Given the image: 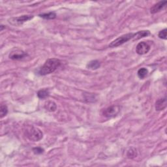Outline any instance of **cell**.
<instances>
[{
	"label": "cell",
	"mask_w": 167,
	"mask_h": 167,
	"mask_svg": "<svg viewBox=\"0 0 167 167\" xmlns=\"http://www.w3.org/2000/svg\"><path fill=\"white\" fill-rule=\"evenodd\" d=\"M33 151L35 154H41L43 153L44 150L42 149L41 147H35V148L33 149Z\"/></svg>",
	"instance_id": "obj_19"
},
{
	"label": "cell",
	"mask_w": 167,
	"mask_h": 167,
	"mask_svg": "<svg viewBox=\"0 0 167 167\" xmlns=\"http://www.w3.org/2000/svg\"><path fill=\"white\" fill-rule=\"evenodd\" d=\"M61 64H62V62L58 59H48L44 63V65L41 67L39 71V74L41 76H45L54 73L61 65Z\"/></svg>",
	"instance_id": "obj_1"
},
{
	"label": "cell",
	"mask_w": 167,
	"mask_h": 167,
	"mask_svg": "<svg viewBox=\"0 0 167 167\" xmlns=\"http://www.w3.org/2000/svg\"><path fill=\"white\" fill-rule=\"evenodd\" d=\"M147 73H148V71H147V69L144 67H142V68H141V69H140L137 72L138 77L140 79H144L146 77H147Z\"/></svg>",
	"instance_id": "obj_15"
},
{
	"label": "cell",
	"mask_w": 167,
	"mask_h": 167,
	"mask_svg": "<svg viewBox=\"0 0 167 167\" xmlns=\"http://www.w3.org/2000/svg\"><path fill=\"white\" fill-rule=\"evenodd\" d=\"M166 3V1H161L157 3L156 4H155L153 7H151V8L150 9V13L151 14H155L160 12V11H162L165 8Z\"/></svg>",
	"instance_id": "obj_7"
},
{
	"label": "cell",
	"mask_w": 167,
	"mask_h": 167,
	"mask_svg": "<svg viewBox=\"0 0 167 167\" xmlns=\"http://www.w3.org/2000/svg\"><path fill=\"white\" fill-rule=\"evenodd\" d=\"M134 35V33H129L127 34H124V35L119 37L117 38L116 39L111 42V43L109 44V47L111 48H115L119 46H121L123 44L127 43L129 41L132 39Z\"/></svg>",
	"instance_id": "obj_3"
},
{
	"label": "cell",
	"mask_w": 167,
	"mask_h": 167,
	"mask_svg": "<svg viewBox=\"0 0 167 167\" xmlns=\"http://www.w3.org/2000/svg\"><path fill=\"white\" fill-rule=\"evenodd\" d=\"M26 136L32 141L38 142L43 137V134L39 129L32 127H28L25 131Z\"/></svg>",
	"instance_id": "obj_2"
},
{
	"label": "cell",
	"mask_w": 167,
	"mask_h": 167,
	"mask_svg": "<svg viewBox=\"0 0 167 167\" xmlns=\"http://www.w3.org/2000/svg\"><path fill=\"white\" fill-rule=\"evenodd\" d=\"M49 95H50V92L47 89H43L39 90L37 92V96L41 99H44L47 98Z\"/></svg>",
	"instance_id": "obj_13"
},
{
	"label": "cell",
	"mask_w": 167,
	"mask_h": 167,
	"mask_svg": "<svg viewBox=\"0 0 167 167\" xmlns=\"http://www.w3.org/2000/svg\"><path fill=\"white\" fill-rule=\"evenodd\" d=\"M7 113H8V108H7V107L5 105H1V108H0V117L1 118H3V117L5 116Z\"/></svg>",
	"instance_id": "obj_16"
},
{
	"label": "cell",
	"mask_w": 167,
	"mask_h": 167,
	"mask_svg": "<svg viewBox=\"0 0 167 167\" xmlns=\"http://www.w3.org/2000/svg\"><path fill=\"white\" fill-rule=\"evenodd\" d=\"M150 35V32L148 31V30H142V31H139L136 33H134L132 40L137 41L140 39H142V38L149 36Z\"/></svg>",
	"instance_id": "obj_10"
},
{
	"label": "cell",
	"mask_w": 167,
	"mask_h": 167,
	"mask_svg": "<svg viewBox=\"0 0 167 167\" xmlns=\"http://www.w3.org/2000/svg\"><path fill=\"white\" fill-rule=\"evenodd\" d=\"M121 107L118 105H112L107 108H105L102 111V115L108 118L115 117L121 111Z\"/></svg>",
	"instance_id": "obj_5"
},
{
	"label": "cell",
	"mask_w": 167,
	"mask_h": 167,
	"mask_svg": "<svg viewBox=\"0 0 167 167\" xmlns=\"http://www.w3.org/2000/svg\"><path fill=\"white\" fill-rule=\"evenodd\" d=\"M166 32H167V29L166 28L161 30V31L159 32V33L158 34V37L160 38V39L166 40Z\"/></svg>",
	"instance_id": "obj_18"
},
{
	"label": "cell",
	"mask_w": 167,
	"mask_h": 167,
	"mask_svg": "<svg viewBox=\"0 0 167 167\" xmlns=\"http://www.w3.org/2000/svg\"><path fill=\"white\" fill-rule=\"evenodd\" d=\"M33 18V15H22L20 17H13L8 19V22L11 25L18 26L22 25L26 22L32 20Z\"/></svg>",
	"instance_id": "obj_4"
},
{
	"label": "cell",
	"mask_w": 167,
	"mask_h": 167,
	"mask_svg": "<svg viewBox=\"0 0 167 167\" xmlns=\"http://www.w3.org/2000/svg\"><path fill=\"white\" fill-rule=\"evenodd\" d=\"M136 155H137V151L135 148L132 147L127 152V156L129 158H133L135 157Z\"/></svg>",
	"instance_id": "obj_17"
},
{
	"label": "cell",
	"mask_w": 167,
	"mask_h": 167,
	"mask_svg": "<svg viewBox=\"0 0 167 167\" xmlns=\"http://www.w3.org/2000/svg\"><path fill=\"white\" fill-rule=\"evenodd\" d=\"M3 26H3V25L1 26V31H2V30L3 29V28H4V27H3Z\"/></svg>",
	"instance_id": "obj_20"
},
{
	"label": "cell",
	"mask_w": 167,
	"mask_h": 167,
	"mask_svg": "<svg viewBox=\"0 0 167 167\" xmlns=\"http://www.w3.org/2000/svg\"><path fill=\"white\" fill-rule=\"evenodd\" d=\"M167 105V102H166V98H161L158 99L156 102H155V109L157 111H160L164 110Z\"/></svg>",
	"instance_id": "obj_8"
},
{
	"label": "cell",
	"mask_w": 167,
	"mask_h": 167,
	"mask_svg": "<svg viewBox=\"0 0 167 167\" xmlns=\"http://www.w3.org/2000/svg\"><path fill=\"white\" fill-rule=\"evenodd\" d=\"M150 46L146 42H140L136 47V52L138 55H144L150 50Z\"/></svg>",
	"instance_id": "obj_6"
},
{
	"label": "cell",
	"mask_w": 167,
	"mask_h": 167,
	"mask_svg": "<svg viewBox=\"0 0 167 167\" xmlns=\"http://www.w3.org/2000/svg\"><path fill=\"white\" fill-rule=\"evenodd\" d=\"M44 108L49 112H54L57 108V105L54 101H47L44 105Z\"/></svg>",
	"instance_id": "obj_12"
},
{
	"label": "cell",
	"mask_w": 167,
	"mask_h": 167,
	"mask_svg": "<svg viewBox=\"0 0 167 167\" xmlns=\"http://www.w3.org/2000/svg\"><path fill=\"white\" fill-rule=\"evenodd\" d=\"M39 16L44 19H46V20H52V19L56 18V14L54 12H50L48 13L41 14Z\"/></svg>",
	"instance_id": "obj_14"
},
{
	"label": "cell",
	"mask_w": 167,
	"mask_h": 167,
	"mask_svg": "<svg viewBox=\"0 0 167 167\" xmlns=\"http://www.w3.org/2000/svg\"><path fill=\"white\" fill-rule=\"evenodd\" d=\"M100 66H101V63L98 60L91 61V62H90L86 65L88 69H92V70H96L98 69V68H99Z\"/></svg>",
	"instance_id": "obj_11"
},
{
	"label": "cell",
	"mask_w": 167,
	"mask_h": 167,
	"mask_svg": "<svg viewBox=\"0 0 167 167\" xmlns=\"http://www.w3.org/2000/svg\"><path fill=\"white\" fill-rule=\"evenodd\" d=\"M28 54L24 52L19 51V52H13L11 53L9 56V58L12 59L14 60H20L26 58Z\"/></svg>",
	"instance_id": "obj_9"
}]
</instances>
